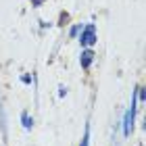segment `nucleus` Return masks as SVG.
Returning <instances> with one entry per match:
<instances>
[{"label": "nucleus", "instance_id": "f257e3e1", "mask_svg": "<svg viewBox=\"0 0 146 146\" xmlns=\"http://www.w3.org/2000/svg\"><path fill=\"white\" fill-rule=\"evenodd\" d=\"M136 111H138V98H136V90H134V94H131V104H129V109L125 111V115L121 119V129H123V138H129L131 136V131H134V123H136Z\"/></svg>", "mask_w": 146, "mask_h": 146}, {"label": "nucleus", "instance_id": "f03ea898", "mask_svg": "<svg viewBox=\"0 0 146 146\" xmlns=\"http://www.w3.org/2000/svg\"><path fill=\"white\" fill-rule=\"evenodd\" d=\"M77 42L82 44V48H92L98 42V34H96V25L94 23H86L82 31L77 36Z\"/></svg>", "mask_w": 146, "mask_h": 146}, {"label": "nucleus", "instance_id": "7ed1b4c3", "mask_svg": "<svg viewBox=\"0 0 146 146\" xmlns=\"http://www.w3.org/2000/svg\"><path fill=\"white\" fill-rule=\"evenodd\" d=\"M96 61V52L92 48H82V54H79V67L84 71H90V67Z\"/></svg>", "mask_w": 146, "mask_h": 146}, {"label": "nucleus", "instance_id": "20e7f679", "mask_svg": "<svg viewBox=\"0 0 146 146\" xmlns=\"http://www.w3.org/2000/svg\"><path fill=\"white\" fill-rule=\"evenodd\" d=\"M6 111H4V102H2V96H0V134H2L4 138V142H6V138H9V127H6Z\"/></svg>", "mask_w": 146, "mask_h": 146}, {"label": "nucleus", "instance_id": "39448f33", "mask_svg": "<svg viewBox=\"0 0 146 146\" xmlns=\"http://www.w3.org/2000/svg\"><path fill=\"white\" fill-rule=\"evenodd\" d=\"M21 125H23V129H27V131H31V127H34V117H31L27 111H21Z\"/></svg>", "mask_w": 146, "mask_h": 146}, {"label": "nucleus", "instance_id": "423d86ee", "mask_svg": "<svg viewBox=\"0 0 146 146\" xmlns=\"http://www.w3.org/2000/svg\"><path fill=\"white\" fill-rule=\"evenodd\" d=\"M79 146H90V123H86V129H84V136H82Z\"/></svg>", "mask_w": 146, "mask_h": 146}, {"label": "nucleus", "instance_id": "0eeeda50", "mask_svg": "<svg viewBox=\"0 0 146 146\" xmlns=\"http://www.w3.org/2000/svg\"><path fill=\"white\" fill-rule=\"evenodd\" d=\"M82 27H84L82 23L71 25V27H69V38H77V36H79V31H82Z\"/></svg>", "mask_w": 146, "mask_h": 146}, {"label": "nucleus", "instance_id": "6e6552de", "mask_svg": "<svg viewBox=\"0 0 146 146\" xmlns=\"http://www.w3.org/2000/svg\"><path fill=\"white\" fill-rule=\"evenodd\" d=\"M136 98H138V102H142L146 100V92H144V86H136Z\"/></svg>", "mask_w": 146, "mask_h": 146}, {"label": "nucleus", "instance_id": "1a4fd4ad", "mask_svg": "<svg viewBox=\"0 0 146 146\" xmlns=\"http://www.w3.org/2000/svg\"><path fill=\"white\" fill-rule=\"evenodd\" d=\"M67 21H69V13H61V17H58V25H61V27H65V25H67Z\"/></svg>", "mask_w": 146, "mask_h": 146}, {"label": "nucleus", "instance_id": "9d476101", "mask_svg": "<svg viewBox=\"0 0 146 146\" xmlns=\"http://www.w3.org/2000/svg\"><path fill=\"white\" fill-rule=\"evenodd\" d=\"M31 82H34V75H29V73H23V75H21V84L29 86Z\"/></svg>", "mask_w": 146, "mask_h": 146}, {"label": "nucleus", "instance_id": "9b49d317", "mask_svg": "<svg viewBox=\"0 0 146 146\" xmlns=\"http://www.w3.org/2000/svg\"><path fill=\"white\" fill-rule=\"evenodd\" d=\"M65 96H67V86H58V98H65Z\"/></svg>", "mask_w": 146, "mask_h": 146}, {"label": "nucleus", "instance_id": "f8f14e48", "mask_svg": "<svg viewBox=\"0 0 146 146\" xmlns=\"http://www.w3.org/2000/svg\"><path fill=\"white\" fill-rule=\"evenodd\" d=\"M44 2H46V0H29V4L34 6V9H40V6H42Z\"/></svg>", "mask_w": 146, "mask_h": 146}, {"label": "nucleus", "instance_id": "ddd939ff", "mask_svg": "<svg viewBox=\"0 0 146 146\" xmlns=\"http://www.w3.org/2000/svg\"><path fill=\"white\" fill-rule=\"evenodd\" d=\"M40 27L46 29V27H50V23H48V21H44V19H40Z\"/></svg>", "mask_w": 146, "mask_h": 146}]
</instances>
